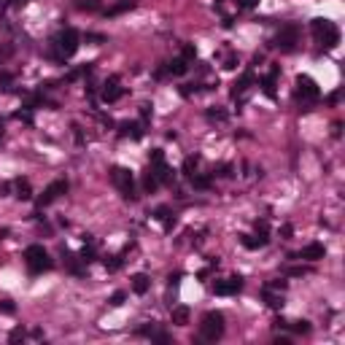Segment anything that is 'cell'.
I'll return each mask as SVG.
<instances>
[{"label": "cell", "mask_w": 345, "mask_h": 345, "mask_svg": "<svg viewBox=\"0 0 345 345\" xmlns=\"http://www.w3.org/2000/svg\"><path fill=\"white\" fill-rule=\"evenodd\" d=\"M310 33H313V38L327 49H334L340 43V30H337V24L329 22V19H321V17L313 19V22H310Z\"/></svg>", "instance_id": "obj_1"}, {"label": "cell", "mask_w": 345, "mask_h": 345, "mask_svg": "<svg viewBox=\"0 0 345 345\" xmlns=\"http://www.w3.org/2000/svg\"><path fill=\"white\" fill-rule=\"evenodd\" d=\"M78 52V30L65 27L57 38H54V57L57 59H68Z\"/></svg>", "instance_id": "obj_2"}, {"label": "cell", "mask_w": 345, "mask_h": 345, "mask_svg": "<svg viewBox=\"0 0 345 345\" xmlns=\"http://www.w3.org/2000/svg\"><path fill=\"white\" fill-rule=\"evenodd\" d=\"M221 334H224V316L218 310L205 313L202 324H200V337L205 343H216V340H221Z\"/></svg>", "instance_id": "obj_3"}, {"label": "cell", "mask_w": 345, "mask_h": 345, "mask_svg": "<svg viewBox=\"0 0 345 345\" xmlns=\"http://www.w3.org/2000/svg\"><path fill=\"white\" fill-rule=\"evenodd\" d=\"M24 262H27V270L33 275H41V272H46V270H52V259H49L43 246H30L27 251H24Z\"/></svg>", "instance_id": "obj_4"}, {"label": "cell", "mask_w": 345, "mask_h": 345, "mask_svg": "<svg viewBox=\"0 0 345 345\" xmlns=\"http://www.w3.org/2000/svg\"><path fill=\"white\" fill-rule=\"evenodd\" d=\"M111 181H113V186L122 192L124 200L138 197V194H135V178H132V173H129L127 167H111Z\"/></svg>", "instance_id": "obj_5"}, {"label": "cell", "mask_w": 345, "mask_h": 345, "mask_svg": "<svg viewBox=\"0 0 345 345\" xmlns=\"http://www.w3.org/2000/svg\"><path fill=\"white\" fill-rule=\"evenodd\" d=\"M297 41H299V27L297 24H283V27L278 30V36H275L272 46H278L281 52H294Z\"/></svg>", "instance_id": "obj_6"}, {"label": "cell", "mask_w": 345, "mask_h": 345, "mask_svg": "<svg viewBox=\"0 0 345 345\" xmlns=\"http://www.w3.org/2000/svg\"><path fill=\"white\" fill-rule=\"evenodd\" d=\"M294 94H297L299 103H316V100L321 97V89H318V84L310 76H299L297 78V92Z\"/></svg>", "instance_id": "obj_7"}, {"label": "cell", "mask_w": 345, "mask_h": 345, "mask_svg": "<svg viewBox=\"0 0 345 345\" xmlns=\"http://www.w3.org/2000/svg\"><path fill=\"white\" fill-rule=\"evenodd\" d=\"M65 192H68V181H65V178H59V181H52L46 189H43L41 197H38V205H41V208H46V205L54 202V200L62 197Z\"/></svg>", "instance_id": "obj_8"}, {"label": "cell", "mask_w": 345, "mask_h": 345, "mask_svg": "<svg viewBox=\"0 0 345 345\" xmlns=\"http://www.w3.org/2000/svg\"><path fill=\"white\" fill-rule=\"evenodd\" d=\"M240 289H243V278H240V275H232V278H227V281L213 283V291H216L218 297H232V294H237Z\"/></svg>", "instance_id": "obj_9"}, {"label": "cell", "mask_w": 345, "mask_h": 345, "mask_svg": "<svg viewBox=\"0 0 345 345\" xmlns=\"http://www.w3.org/2000/svg\"><path fill=\"white\" fill-rule=\"evenodd\" d=\"M327 256V248H324V243H310V246H305L302 251L297 254V259H308V262H318V259Z\"/></svg>", "instance_id": "obj_10"}, {"label": "cell", "mask_w": 345, "mask_h": 345, "mask_svg": "<svg viewBox=\"0 0 345 345\" xmlns=\"http://www.w3.org/2000/svg\"><path fill=\"white\" fill-rule=\"evenodd\" d=\"M119 135H122V138H132V141H141V138H143V124L122 122V124H119Z\"/></svg>", "instance_id": "obj_11"}, {"label": "cell", "mask_w": 345, "mask_h": 345, "mask_svg": "<svg viewBox=\"0 0 345 345\" xmlns=\"http://www.w3.org/2000/svg\"><path fill=\"white\" fill-rule=\"evenodd\" d=\"M151 170H154V176H157L159 183H173V170H170V164L164 162V159L151 162Z\"/></svg>", "instance_id": "obj_12"}, {"label": "cell", "mask_w": 345, "mask_h": 345, "mask_svg": "<svg viewBox=\"0 0 345 345\" xmlns=\"http://www.w3.org/2000/svg\"><path fill=\"white\" fill-rule=\"evenodd\" d=\"M122 94H124V92H122V87H119L116 78H111V81L103 84V100H106V103H116Z\"/></svg>", "instance_id": "obj_13"}, {"label": "cell", "mask_w": 345, "mask_h": 345, "mask_svg": "<svg viewBox=\"0 0 345 345\" xmlns=\"http://www.w3.org/2000/svg\"><path fill=\"white\" fill-rule=\"evenodd\" d=\"M262 297H264V302H267L272 310H281L283 308V297H281V294H275L272 289H262Z\"/></svg>", "instance_id": "obj_14"}, {"label": "cell", "mask_w": 345, "mask_h": 345, "mask_svg": "<svg viewBox=\"0 0 345 345\" xmlns=\"http://www.w3.org/2000/svg\"><path fill=\"white\" fill-rule=\"evenodd\" d=\"M243 246L256 251V248L267 246V235H256V237H254V235H243Z\"/></svg>", "instance_id": "obj_15"}, {"label": "cell", "mask_w": 345, "mask_h": 345, "mask_svg": "<svg viewBox=\"0 0 345 345\" xmlns=\"http://www.w3.org/2000/svg\"><path fill=\"white\" fill-rule=\"evenodd\" d=\"M148 286H151V281H148V275L138 272V275L132 278V291H135V294H146V291H148Z\"/></svg>", "instance_id": "obj_16"}, {"label": "cell", "mask_w": 345, "mask_h": 345, "mask_svg": "<svg viewBox=\"0 0 345 345\" xmlns=\"http://www.w3.org/2000/svg\"><path fill=\"white\" fill-rule=\"evenodd\" d=\"M173 324H176V327H186L189 324V308H183V305L173 308Z\"/></svg>", "instance_id": "obj_17"}, {"label": "cell", "mask_w": 345, "mask_h": 345, "mask_svg": "<svg viewBox=\"0 0 345 345\" xmlns=\"http://www.w3.org/2000/svg\"><path fill=\"white\" fill-rule=\"evenodd\" d=\"M167 71L173 73V76H183V73L189 71V62H186V59H183V57H176V59H173V62L167 65Z\"/></svg>", "instance_id": "obj_18"}, {"label": "cell", "mask_w": 345, "mask_h": 345, "mask_svg": "<svg viewBox=\"0 0 345 345\" xmlns=\"http://www.w3.org/2000/svg\"><path fill=\"white\" fill-rule=\"evenodd\" d=\"M143 189H146L148 194L157 192V189H159V181H157V176H154V170H151V167H148L146 173H143Z\"/></svg>", "instance_id": "obj_19"}, {"label": "cell", "mask_w": 345, "mask_h": 345, "mask_svg": "<svg viewBox=\"0 0 345 345\" xmlns=\"http://www.w3.org/2000/svg\"><path fill=\"white\" fill-rule=\"evenodd\" d=\"M14 186H17V197H19V200H30V197H33L30 181H24V178H17V183H14Z\"/></svg>", "instance_id": "obj_20"}, {"label": "cell", "mask_w": 345, "mask_h": 345, "mask_svg": "<svg viewBox=\"0 0 345 345\" xmlns=\"http://www.w3.org/2000/svg\"><path fill=\"white\" fill-rule=\"evenodd\" d=\"M251 84H254V73H246V76H243V78H240L237 84H235L232 94H235V97H237V94H240V92H246V89L251 87Z\"/></svg>", "instance_id": "obj_21"}, {"label": "cell", "mask_w": 345, "mask_h": 345, "mask_svg": "<svg viewBox=\"0 0 345 345\" xmlns=\"http://www.w3.org/2000/svg\"><path fill=\"white\" fill-rule=\"evenodd\" d=\"M275 78H278V76H272V73H267V76L262 78V89H264V94H267V97H272V100H275Z\"/></svg>", "instance_id": "obj_22"}, {"label": "cell", "mask_w": 345, "mask_h": 345, "mask_svg": "<svg viewBox=\"0 0 345 345\" xmlns=\"http://www.w3.org/2000/svg\"><path fill=\"white\" fill-rule=\"evenodd\" d=\"M170 216H173L170 208H157V216H154V218H159V221L164 224V229H170L173 224H176V218H170Z\"/></svg>", "instance_id": "obj_23"}, {"label": "cell", "mask_w": 345, "mask_h": 345, "mask_svg": "<svg viewBox=\"0 0 345 345\" xmlns=\"http://www.w3.org/2000/svg\"><path fill=\"white\" fill-rule=\"evenodd\" d=\"M294 334H308L310 332V321H294V324H286Z\"/></svg>", "instance_id": "obj_24"}, {"label": "cell", "mask_w": 345, "mask_h": 345, "mask_svg": "<svg viewBox=\"0 0 345 345\" xmlns=\"http://www.w3.org/2000/svg\"><path fill=\"white\" fill-rule=\"evenodd\" d=\"M197 162H200L197 157H186V162H183V176L192 178V176H194V170H197Z\"/></svg>", "instance_id": "obj_25"}, {"label": "cell", "mask_w": 345, "mask_h": 345, "mask_svg": "<svg viewBox=\"0 0 345 345\" xmlns=\"http://www.w3.org/2000/svg\"><path fill=\"white\" fill-rule=\"evenodd\" d=\"M194 189H211V178L208 176H192Z\"/></svg>", "instance_id": "obj_26"}, {"label": "cell", "mask_w": 345, "mask_h": 345, "mask_svg": "<svg viewBox=\"0 0 345 345\" xmlns=\"http://www.w3.org/2000/svg\"><path fill=\"white\" fill-rule=\"evenodd\" d=\"M183 59H186V62H192V59H197V49H194L192 43H186V46H183Z\"/></svg>", "instance_id": "obj_27"}, {"label": "cell", "mask_w": 345, "mask_h": 345, "mask_svg": "<svg viewBox=\"0 0 345 345\" xmlns=\"http://www.w3.org/2000/svg\"><path fill=\"white\" fill-rule=\"evenodd\" d=\"M106 267H108V272H116V270L122 267V259H119V256H111V262L106 259Z\"/></svg>", "instance_id": "obj_28"}, {"label": "cell", "mask_w": 345, "mask_h": 345, "mask_svg": "<svg viewBox=\"0 0 345 345\" xmlns=\"http://www.w3.org/2000/svg\"><path fill=\"white\" fill-rule=\"evenodd\" d=\"M124 299H127V294H124V291H116L111 299H108V302H111L113 308H119V305H124Z\"/></svg>", "instance_id": "obj_29"}, {"label": "cell", "mask_w": 345, "mask_h": 345, "mask_svg": "<svg viewBox=\"0 0 345 345\" xmlns=\"http://www.w3.org/2000/svg\"><path fill=\"white\" fill-rule=\"evenodd\" d=\"M264 289H272V291H286V281H272V283H267Z\"/></svg>", "instance_id": "obj_30"}, {"label": "cell", "mask_w": 345, "mask_h": 345, "mask_svg": "<svg viewBox=\"0 0 345 345\" xmlns=\"http://www.w3.org/2000/svg\"><path fill=\"white\" fill-rule=\"evenodd\" d=\"M81 262H84V264L94 262V248H84V251H81Z\"/></svg>", "instance_id": "obj_31"}, {"label": "cell", "mask_w": 345, "mask_h": 345, "mask_svg": "<svg viewBox=\"0 0 345 345\" xmlns=\"http://www.w3.org/2000/svg\"><path fill=\"white\" fill-rule=\"evenodd\" d=\"M8 340H11V343H19V340H24V329H22V327H17L11 334H8Z\"/></svg>", "instance_id": "obj_32"}, {"label": "cell", "mask_w": 345, "mask_h": 345, "mask_svg": "<svg viewBox=\"0 0 345 345\" xmlns=\"http://www.w3.org/2000/svg\"><path fill=\"white\" fill-rule=\"evenodd\" d=\"M159 159H164V151H162V148H154V151H148V162H159Z\"/></svg>", "instance_id": "obj_33"}, {"label": "cell", "mask_w": 345, "mask_h": 345, "mask_svg": "<svg viewBox=\"0 0 345 345\" xmlns=\"http://www.w3.org/2000/svg\"><path fill=\"white\" fill-rule=\"evenodd\" d=\"M237 6H240V8H256L259 0H237Z\"/></svg>", "instance_id": "obj_34"}, {"label": "cell", "mask_w": 345, "mask_h": 345, "mask_svg": "<svg viewBox=\"0 0 345 345\" xmlns=\"http://www.w3.org/2000/svg\"><path fill=\"white\" fill-rule=\"evenodd\" d=\"M208 119H218V122H224L227 113H224V111H208Z\"/></svg>", "instance_id": "obj_35"}, {"label": "cell", "mask_w": 345, "mask_h": 345, "mask_svg": "<svg viewBox=\"0 0 345 345\" xmlns=\"http://www.w3.org/2000/svg\"><path fill=\"white\" fill-rule=\"evenodd\" d=\"M256 232L259 235H267V221H264V218H262V221H256Z\"/></svg>", "instance_id": "obj_36"}, {"label": "cell", "mask_w": 345, "mask_h": 345, "mask_svg": "<svg viewBox=\"0 0 345 345\" xmlns=\"http://www.w3.org/2000/svg\"><path fill=\"white\" fill-rule=\"evenodd\" d=\"M0 310H3V313H8V316H11V313H14V305H11V302H0Z\"/></svg>", "instance_id": "obj_37"}, {"label": "cell", "mask_w": 345, "mask_h": 345, "mask_svg": "<svg viewBox=\"0 0 345 345\" xmlns=\"http://www.w3.org/2000/svg\"><path fill=\"white\" fill-rule=\"evenodd\" d=\"M305 272H308L305 267H291V270H289V275H305Z\"/></svg>", "instance_id": "obj_38"}, {"label": "cell", "mask_w": 345, "mask_h": 345, "mask_svg": "<svg viewBox=\"0 0 345 345\" xmlns=\"http://www.w3.org/2000/svg\"><path fill=\"white\" fill-rule=\"evenodd\" d=\"M224 68H229V71H232V68H237V59H235V57H229V59H227V65H224Z\"/></svg>", "instance_id": "obj_39"}]
</instances>
